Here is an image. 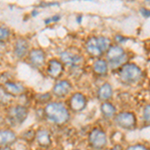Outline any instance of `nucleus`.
Segmentation results:
<instances>
[{
  "label": "nucleus",
  "instance_id": "4468645a",
  "mask_svg": "<svg viewBox=\"0 0 150 150\" xmlns=\"http://www.w3.org/2000/svg\"><path fill=\"white\" fill-rule=\"evenodd\" d=\"M15 132L10 129H0V147L10 146L16 141Z\"/></svg>",
  "mask_w": 150,
  "mask_h": 150
},
{
  "label": "nucleus",
  "instance_id": "cd10ccee",
  "mask_svg": "<svg viewBox=\"0 0 150 150\" xmlns=\"http://www.w3.org/2000/svg\"><path fill=\"white\" fill-rule=\"evenodd\" d=\"M110 150H123V147L120 144H116L112 147Z\"/></svg>",
  "mask_w": 150,
  "mask_h": 150
},
{
  "label": "nucleus",
  "instance_id": "0eeeda50",
  "mask_svg": "<svg viewBox=\"0 0 150 150\" xmlns=\"http://www.w3.org/2000/svg\"><path fill=\"white\" fill-rule=\"evenodd\" d=\"M115 122L123 129H133L136 126V116L130 111H123L115 116Z\"/></svg>",
  "mask_w": 150,
  "mask_h": 150
},
{
  "label": "nucleus",
  "instance_id": "20e7f679",
  "mask_svg": "<svg viewBox=\"0 0 150 150\" xmlns=\"http://www.w3.org/2000/svg\"><path fill=\"white\" fill-rule=\"evenodd\" d=\"M106 59L111 68H117L125 64L127 61V55L124 49L119 45H113L106 51Z\"/></svg>",
  "mask_w": 150,
  "mask_h": 150
},
{
  "label": "nucleus",
  "instance_id": "7ed1b4c3",
  "mask_svg": "<svg viewBox=\"0 0 150 150\" xmlns=\"http://www.w3.org/2000/svg\"><path fill=\"white\" fill-rule=\"evenodd\" d=\"M120 81L125 84H136L141 80L143 72L138 65L134 63H125L118 70Z\"/></svg>",
  "mask_w": 150,
  "mask_h": 150
},
{
  "label": "nucleus",
  "instance_id": "6ab92c4d",
  "mask_svg": "<svg viewBox=\"0 0 150 150\" xmlns=\"http://www.w3.org/2000/svg\"><path fill=\"white\" fill-rule=\"evenodd\" d=\"M101 112L106 118H112L114 117L116 113V108L112 103L108 102V101H104L101 104Z\"/></svg>",
  "mask_w": 150,
  "mask_h": 150
},
{
  "label": "nucleus",
  "instance_id": "dca6fc26",
  "mask_svg": "<svg viewBox=\"0 0 150 150\" xmlns=\"http://www.w3.org/2000/svg\"><path fill=\"white\" fill-rule=\"evenodd\" d=\"M28 42L24 38H19L14 45V54L17 58H23L28 52Z\"/></svg>",
  "mask_w": 150,
  "mask_h": 150
},
{
  "label": "nucleus",
  "instance_id": "5701e85b",
  "mask_svg": "<svg viewBox=\"0 0 150 150\" xmlns=\"http://www.w3.org/2000/svg\"><path fill=\"white\" fill-rule=\"evenodd\" d=\"M127 150H148V148L142 144H135L132 145V146H129Z\"/></svg>",
  "mask_w": 150,
  "mask_h": 150
},
{
  "label": "nucleus",
  "instance_id": "f8f14e48",
  "mask_svg": "<svg viewBox=\"0 0 150 150\" xmlns=\"http://www.w3.org/2000/svg\"><path fill=\"white\" fill-rule=\"evenodd\" d=\"M3 87L5 91L11 96H21L26 92V88L22 83L19 82L8 81L5 84H3Z\"/></svg>",
  "mask_w": 150,
  "mask_h": 150
},
{
  "label": "nucleus",
  "instance_id": "a211bd4d",
  "mask_svg": "<svg viewBox=\"0 0 150 150\" xmlns=\"http://www.w3.org/2000/svg\"><path fill=\"white\" fill-rule=\"evenodd\" d=\"M93 70L99 76H104L108 72V63L106 60L97 59L93 63Z\"/></svg>",
  "mask_w": 150,
  "mask_h": 150
},
{
  "label": "nucleus",
  "instance_id": "aec40b11",
  "mask_svg": "<svg viewBox=\"0 0 150 150\" xmlns=\"http://www.w3.org/2000/svg\"><path fill=\"white\" fill-rule=\"evenodd\" d=\"M11 95L5 91V89L2 86H0V104L1 105H7L11 102Z\"/></svg>",
  "mask_w": 150,
  "mask_h": 150
},
{
  "label": "nucleus",
  "instance_id": "39448f33",
  "mask_svg": "<svg viewBox=\"0 0 150 150\" xmlns=\"http://www.w3.org/2000/svg\"><path fill=\"white\" fill-rule=\"evenodd\" d=\"M88 142L92 148L101 150L107 145V135L101 128H93L88 135Z\"/></svg>",
  "mask_w": 150,
  "mask_h": 150
},
{
  "label": "nucleus",
  "instance_id": "1a4fd4ad",
  "mask_svg": "<svg viewBox=\"0 0 150 150\" xmlns=\"http://www.w3.org/2000/svg\"><path fill=\"white\" fill-rule=\"evenodd\" d=\"M87 99L83 93L76 92L72 94L69 99V107L74 112H80L86 107Z\"/></svg>",
  "mask_w": 150,
  "mask_h": 150
},
{
  "label": "nucleus",
  "instance_id": "2eb2a0df",
  "mask_svg": "<svg viewBox=\"0 0 150 150\" xmlns=\"http://www.w3.org/2000/svg\"><path fill=\"white\" fill-rule=\"evenodd\" d=\"M29 61L35 67H41L45 63V53L41 49H32L29 53Z\"/></svg>",
  "mask_w": 150,
  "mask_h": 150
},
{
  "label": "nucleus",
  "instance_id": "f3484780",
  "mask_svg": "<svg viewBox=\"0 0 150 150\" xmlns=\"http://www.w3.org/2000/svg\"><path fill=\"white\" fill-rule=\"evenodd\" d=\"M113 95L112 86L109 83H103L97 90V97L101 101H108Z\"/></svg>",
  "mask_w": 150,
  "mask_h": 150
},
{
  "label": "nucleus",
  "instance_id": "c85d7f7f",
  "mask_svg": "<svg viewBox=\"0 0 150 150\" xmlns=\"http://www.w3.org/2000/svg\"><path fill=\"white\" fill-rule=\"evenodd\" d=\"M0 150H12L10 146H2L0 147Z\"/></svg>",
  "mask_w": 150,
  "mask_h": 150
},
{
  "label": "nucleus",
  "instance_id": "bb28decb",
  "mask_svg": "<svg viewBox=\"0 0 150 150\" xmlns=\"http://www.w3.org/2000/svg\"><path fill=\"white\" fill-rule=\"evenodd\" d=\"M140 12H141V13L143 14V16H144V17H147V18L149 17V11L147 10V9L142 8V9H141V11H140Z\"/></svg>",
  "mask_w": 150,
  "mask_h": 150
},
{
  "label": "nucleus",
  "instance_id": "f257e3e1",
  "mask_svg": "<svg viewBox=\"0 0 150 150\" xmlns=\"http://www.w3.org/2000/svg\"><path fill=\"white\" fill-rule=\"evenodd\" d=\"M45 116L49 121L56 125H63L68 122L70 113L67 107L61 102H49L44 108Z\"/></svg>",
  "mask_w": 150,
  "mask_h": 150
},
{
  "label": "nucleus",
  "instance_id": "412c9836",
  "mask_svg": "<svg viewBox=\"0 0 150 150\" xmlns=\"http://www.w3.org/2000/svg\"><path fill=\"white\" fill-rule=\"evenodd\" d=\"M35 100L39 104H47L51 100V94L50 93L37 94V95L35 96Z\"/></svg>",
  "mask_w": 150,
  "mask_h": 150
},
{
  "label": "nucleus",
  "instance_id": "6e6552de",
  "mask_svg": "<svg viewBox=\"0 0 150 150\" xmlns=\"http://www.w3.org/2000/svg\"><path fill=\"white\" fill-rule=\"evenodd\" d=\"M61 62L67 66L71 67V68H77L80 67L82 63H83V57L79 54L69 51H65L61 54L60 56Z\"/></svg>",
  "mask_w": 150,
  "mask_h": 150
},
{
  "label": "nucleus",
  "instance_id": "4be33fe9",
  "mask_svg": "<svg viewBox=\"0 0 150 150\" xmlns=\"http://www.w3.org/2000/svg\"><path fill=\"white\" fill-rule=\"evenodd\" d=\"M9 36H10V31H9V29L0 26V42L5 41Z\"/></svg>",
  "mask_w": 150,
  "mask_h": 150
},
{
  "label": "nucleus",
  "instance_id": "9b49d317",
  "mask_svg": "<svg viewBox=\"0 0 150 150\" xmlns=\"http://www.w3.org/2000/svg\"><path fill=\"white\" fill-rule=\"evenodd\" d=\"M64 66L60 60L58 59H51L48 62L47 66V73L51 78L57 79L61 76V74L63 73Z\"/></svg>",
  "mask_w": 150,
  "mask_h": 150
},
{
  "label": "nucleus",
  "instance_id": "393cba45",
  "mask_svg": "<svg viewBox=\"0 0 150 150\" xmlns=\"http://www.w3.org/2000/svg\"><path fill=\"white\" fill-rule=\"evenodd\" d=\"M59 18H60V16H58V15H56V16H53V17H51V18H48L47 20H45V23L48 24V23L54 22V21H58V20H59Z\"/></svg>",
  "mask_w": 150,
  "mask_h": 150
},
{
  "label": "nucleus",
  "instance_id": "9d476101",
  "mask_svg": "<svg viewBox=\"0 0 150 150\" xmlns=\"http://www.w3.org/2000/svg\"><path fill=\"white\" fill-rule=\"evenodd\" d=\"M72 89V84L70 83L69 80L66 79H62V80H58L55 85L53 86L52 93L54 94L56 97L62 98L68 95Z\"/></svg>",
  "mask_w": 150,
  "mask_h": 150
},
{
  "label": "nucleus",
  "instance_id": "f03ea898",
  "mask_svg": "<svg viewBox=\"0 0 150 150\" xmlns=\"http://www.w3.org/2000/svg\"><path fill=\"white\" fill-rule=\"evenodd\" d=\"M110 46L111 41L109 38L104 36H92L87 40L85 49L90 56L98 58L102 56L103 53L107 51Z\"/></svg>",
  "mask_w": 150,
  "mask_h": 150
},
{
  "label": "nucleus",
  "instance_id": "423d86ee",
  "mask_svg": "<svg viewBox=\"0 0 150 150\" xmlns=\"http://www.w3.org/2000/svg\"><path fill=\"white\" fill-rule=\"evenodd\" d=\"M28 110L26 106L24 105H15L11 106L8 109L7 117L9 122H11L13 125H20L24 122V120L27 118Z\"/></svg>",
  "mask_w": 150,
  "mask_h": 150
},
{
  "label": "nucleus",
  "instance_id": "ddd939ff",
  "mask_svg": "<svg viewBox=\"0 0 150 150\" xmlns=\"http://www.w3.org/2000/svg\"><path fill=\"white\" fill-rule=\"evenodd\" d=\"M35 140L39 146L45 147V148L49 147L52 143L51 134H50V132L47 129H44V128H41V129H39L36 132Z\"/></svg>",
  "mask_w": 150,
  "mask_h": 150
},
{
  "label": "nucleus",
  "instance_id": "b1692460",
  "mask_svg": "<svg viewBox=\"0 0 150 150\" xmlns=\"http://www.w3.org/2000/svg\"><path fill=\"white\" fill-rule=\"evenodd\" d=\"M149 111H150L149 105L145 106V108L143 110V118H144V121L147 123H149Z\"/></svg>",
  "mask_w": 150,
  "mask_h": 150
},
{
  "label": "nucleus",
  "instance_id": "a878e982",
  "mask_svg": "<svg viewBox=\"0 0 150 150\" xmlns=\"http://www.w3.org/2000/svg\"><path fill=\"white\" fill-rule=\"evenodd\" d=\"M115 40H116V42H117V43H122L123 41L125 40V38H124V37H122L121 35H117V36L115 37Z\"/></svg>",
  "mask_w": 150,
  "mask_h": 150
}]
</instances>
